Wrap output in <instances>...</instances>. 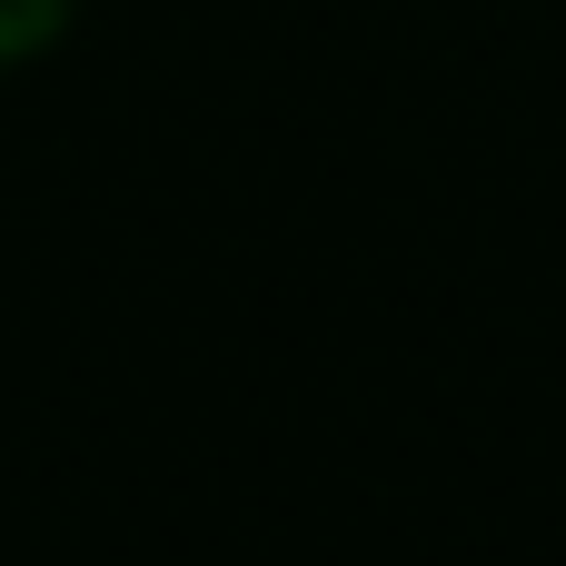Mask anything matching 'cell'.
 <instances>
[{
    "mask_svg": "<svg viewBox=\"0 0 566 566\" xmlns=\"http://www.w3.org/2000/svg\"><path fill=\"white\" fill-rule=\"evenodd\" d=\"M50 20H60V0H0V60H10V50H30Z\"/></svg>",
    "mask_w": 566,
    "mask_h": 566,
    "instance_id": "1",
    "label": "cell"
}]
</instances>
